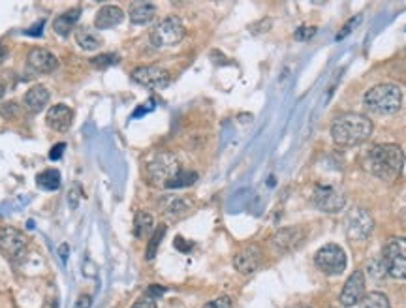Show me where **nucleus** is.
Wrapping results in <instances>:
<instances>
[{"instance_id":"nucleus-1","label":"nucleus","mask_w":406,"mask_h":308,"mask_svg":"<svg viewBox=\"0 0 406 308\" xmlns=\"http://www.w3.org/2000/svg\"><path fill=\"white\" fill-rule=\"evenodd\" d=\"M403 165H405V152L399 145H374L365 156V167L374 177L384 181H394L399 177Z\"/></svg>"},{"instance_id":"nucleus-2","label":"nucleus","mask_w":406,"mask_h":308,"mask_svg":"<svg viewBox=\"0 0 406 308\" xmlns=\"http://www.w3.org/2000/svg\"><path fill=\"white\" fill-rule=\"evenodd\" d=\"M373 134V123L358 113H344L331 125V138L341 147H354L367 141Z\"/></svg>"},{"instance_id":"nucleus-3","label":"nucleus","mask_w":406,"mask_h":308,"mask_svg":"<svg viewBox=\"0 0 406 308\" xmlns=\"http://www.w3.org/2000/svg\"><path fill=\"white\" fill-rule=\"evenodd\" d=\"M400 102H403L400 89L397 85H389V83L373 87L365 94V105L371 111L378 113V115L397 113L400 107Z\"/></svg>"},{"instance_id":"nucleus-4","label":"nucleus","mask_w":406,"mask_h":308,"mask_svg":"<svg viewBox=\"0 0 406 308\" xmlns=\"http://www.w3.org/2000/svg\"><path fill=\"white\" fill-rule=\"evenodd\" d=\"M382 263L391 278L406 280V237H391L384 246Z\"/></svg>"},{"instance_id":"nucleus-5","label":"nucleus","mask_w":406,"mask_h":308,"mask_svg":"<svg viewBox=\"0 0 406 308\" xmlns=\"http://www.w3.org/2000/svg\"><path fill=\"white\" fill-rule=\"evenodd\" d=\"M145 171H147V177L152 184H164L166 186L168 181L179 171V162L175 154H171L168 151H160L147 162Z\"/></svg>"},{"instance_id":"nucleus-6","label":"nucleus","mask_w":406,"mask_h":308,"mask_svg":"<svg viewBox=\"0 0 406 308\" xmlns=\"http://www.w3.org/2000/svg\"><path fill=\"white\" fill-rule=\"evenodd\" d=\"M316 267L324 273V275L337 276L344 273L346 269V254L339 244H324L315 256Z\"/></svg>"},{"instance_id":"nucleus-7","label":"nucleus","mask_w":406,"mask_h":308,"mask_svg":"<svg viewBox=\"0 0 406 308\" xmlns=\"http://www.w3.org/2000/svg\"><path fill=\"white\" fill-rule=\"evenodd\" d=\"M184 38V25L179 17H168L158 23L151 33V44L155 47H173Z\"/></svg>"},{"instance_id":"nucleus-8","label":"nucleus","mask_w":406,"mask_h":308,"mask_svg":"<svg viewBox=\"0 0 406 308\" xmlns=\"http://www.w3.org/2000/svg\"><path fill=\"white\" fill-rule=\"evenodd\" d=\"M344 228L352 241H365L374 228L373 217L363 207H352L344 218Z\"/></svg>"},{"instance_id":"nucleus-9","label":"nucleus","mask_w":406,"mask_h":308,"mask_svg":"<svg viewBox=\"0 0 406 308\" xmlns=\"http://www.w3.org/2000/svg\"><path fill=\"white\" fill-rule=\"evenodd\" d=\"M26 246H28V241L23 231H19L17 228H12V226H6V228H0V252L12 260V262H17L21 257L25 256Z\"/></svg>"},{"instance_id":"nucleus-10","label":"nucleus","mask_w":406,"mask_h":308,"mask_svg":"<svg viewBox=\"0 0 406 308\" xmlns=\"http://www.w3.org/2000/svg\"><path fill=\"white\" fill-rule=\"evenodd\" d=\"M312 203L321 212H341L346 205V199L333 186H316L312 194Z\"/></svg>"},{"instance_id":"nucleus-11","label":"nucleus","mask_w":406,"mask_h":308,"mask_svg":"<svg viewBox=\"0 0 406 308\" xmlns=\"http://www.w3.org/2000/svg\"><path fill=\"white\" fill-rule=\"evenodd\" d=\"M132 79L147 89H166L170 85V73L158 66H139L132 72Z\"/></svg>"},{"instance_id":"nucleus-12","label":"nucleus","mask_w":406,"mask_h":308,"mask_svg":"<svg viewBox=\"0 0 406 308\" xmlns=\"http://www.w3.org/2000/svg\"><path fill=\"white\" fill-rule=\"evenodd\" d=\"M263 254L262 250L258 248L256 244H249L242 250H239L233 257V267H236L241 275H252L256 271L262 267Z\"/></svg>"},{"instance_id":"nucleus-13","label":"nucleus","mask_w":406,"mask_h":308,"mask_svg":"<svg viewBox=\"0 0 406 308\" xmlns=\"http://www.w3.org/2000/svg\"><path fill=\"white\" fill-rule=\"evenodd\" d=\"M305 239V231L297 226H292V228H282L271 237V246L281 252V254H286V252H292L295 250L299 244L303 243Z\"/></svg>"},{"instance_id":"nucleus-14","label":"nucleus","mask_w":406,"mask_h":308,"mask_svg":"<svg viewBox=\"0 0 406 308\" xmlns=\"http://www.w3.org/2000/svg\"><path fill=\"white\" fill-rule=\"evenodd\" d=\"M363 297H365V276L361 271H354L341 291V305L348 308L355 307Z\"/></svg>"},{"instance_id":"nucleus-15","label":"nucleus","mask_w":406,"mask_h":308,"mask_svg":"<svg viewBox=\"0 0 406 308\" xmlns=\"http://www.w3.org/2000/svg\"><path fill=\"white\" fill-rule=\"evenodd\" d=\"M47 126L55 132H66L70 130V126L73 123V111L64 104L53 105L51 109L46 115Z\"/></svg>"},{"instance_id":"nucleus-16","label":"nucleus","mask_w":406,"mask_h":308,"mask_svg":"<svg viewBox=\"0 0 406 308\" xmlns=\"http://www.w3.org/2000/svg\"><path fill=\"white\" fill-rule=\"evenodd\" d=\"M26 62H28V66L33 68L34 72L38 73H49L53 70H57V66H59L57 57L47 51V49H42V47H36V49L28 53Z\"/></svg>"},{"instance_id":"nucleus-17","label":"nucleus","mask_w":406,"mask_h":308,"mask_svg":"<svg viewBox=\"0 0 406 308\" xmlns=\"http://www.w3.org/2000/svg\"><path fill=\"white\" fill-rule=\"evenodd\" d=\"M47 104H49V91L44 85H34L23 96V105L30 113H39Z\"/></svg>"},{"instance_id":"nucleus-18","label":"nucleus","mask_w":406,"mask_h":308,"mask_svg":"<svg viewBox=\"0 0 406 308\" xmlns=\"http://www.w3.org/2000/svg\"><path fill=\"white\" fill-rule=\"evenodd\" d=\"M125 17V13L118 6H112V4H107V6H102L96 13V17H94V26L100 28V30H104V28H113V26H117L121 21Z\"/></svg>"},{"instance_id":"nucleus-19","label":"nucleus","mask_w":406,"mask_h":308,"mask_svg":"<svg viewBox=\"0 0 406 308\" xmlns=\"http://www.w3.org/2000/svg\"><path fill=\"white\" fill-rule=\"evenodd\" d=\"M79 17H81V10H79V8L60 13L59 17L53 21V30H55V34H59V36L66 38V36H70V33H72V28L76 26Z\"/></svg>"},{"instance_id":"nucleus-20","label":"nucleus","mask_w":406,"mask_h":308,"mask_svg":"<svg viewBox=\"0 0 406 308\" xmlns=\"http://www.w3.org/2000/svg\"><path fill=\"white\" fill-rule=\"evenodd\" d=\"M76 42L85 51H96L102 46L100 34L94 28H91V26H79L78 30H76Z\"/></svg>"},{"instance_id":"nucleus-21","label":"nucleus","mask_w":406,"mask_h":308,"mask_svg":"<svg viewBox=\"0 0 406 308\" xmlns=\"http://www.w3.org/2000/svg\"><path fill=\"white\" fill-rule=\"evenodd\" d=\"M155 13H157V8L151 2H136L130 8V21L134 25H145L152 21Z\"/></svg>"},{"instance_id":"nucleus-22","label":"nucleus","mask_w":406,"mask_h":308,"mask_svg":"<svg viewBox=\"0 0 406 308\" xmlns=\"http://www.w3.org/2000/svg\"><path fill=\"white\" fill-rule=\"evenodd\" d=\"M155 231V218L145 210H139L136 218H134V235L136 239H145Z\"/></svg>"},{"instance_id":"nucleus-23","label":"nucleus","mask_w":406,"mask_h":308,"mask_svg":"<svg viewBox=\"0 0 406 308\" xmlns=\"http://www.w3.org/2000/svg\"><path fill=\"white\" fill-rule=\"evenodd\" d=\"M36 184L42 190H57L60 186V173L57 170H46L36 177Z\"/></svg>"},{"instance_id":"nucleus-24","label":"nucleus","mask_w":406,"mask_h":308,"mask_svg":"<svg viewBox=\"0 0 406 308\" xmlns=\"http://www.w3.org/2000/svg\"><path fill=\"white\" fill-rule=\"evenodd\" d=\"M196 181L197 173H194V171H177V173L168 181L166 188H186V186H192Z\"/></svg>"},{"instance_id":"nucleus-25","label":"nucleus","mask_w":406,"mask_h":308,"mask_svg":"<svg viewBox=\"0 0 406 308\" xmlns=\"http://www.w3.org/2000/svg\"><path fill=\"white\" fill-rule=\"evenodd\" d=\"M360 308H389V299L380 291H371L361 299Z\"/></svg>"},{"instance_id":"nucleus-26","label":"nucleus","mask_w":406,"mask_h":308,"mask_svg":"<svg viewBox=\"0 0 406 308\" xmlns=\"http://www.w3.org/2000/svg\"><path fill=\"white\" fill-rule=\"evenodd\" d=\"M188 209H191V205H188L186 199H183V197H170L168 205L164 207V212L170 215V217H181L184 212H188Z\"/></svg>"},{"instance_id":"nucleus-27","label":"nucleus","mask_w":406,"mask_h":308,"mask_svg":"<svg viewBox=\"0 0 406 308\" xmlns=\"http://www.w3.org/2000/svg\"><path fill=\"white\" fill-rule=\"evenodd\" d=\"M166 231H168V228H166V226H158L157 230L152 231L151 241H149V244H147V254H145V257H147V260H152V257L157 256L158 246H160V243H162Z\"/></svg>"},{"instance_id":"nucleus-28","label":"nucleus","mask_w":406,"mask_h":308,"mask_svg":"<svg viewBox=\"0 0 406 308\" xmlns=\"http://www.w3.org/2000/svg\"><path fill=\"white\" fill-rule=\"evenodd\" d=\"M118 55H115V53H104V55H98V57H94V59L91 60V64L94 66V68H109V66L117 64L118 62Z\"/></svg>"},{"instance_id":"nucleus-29","label":"nucleus","mask_w":406,"mask_h":308,"mask_svg":"<svg viewBox=\"0 0 406 308\" xmlns=\"http://www.w3.org/2000/svg\"><path fill=\"white\" fill-rule=\"evenodd\" d=\"M231 307H233V302H231V297L228 296L216 297V299H213V301L203 305V308H231Z\"/></svg>"},{"instance_id":"nucleus-30","label":"nucleus","mask_w":406,"mask_h":308,"mask_svg":"<svg viewBox=\"0 0 406 308\" xmlns=\"http://www.w3.org/2000/svg\"><path fill=\"white\" fill-rule=\"evenodd\" d=\"M369 275L373 276V278H384L387 275L386 267H384V263L382 262H371L369 263Z\"/></svg>"},{"instance_id":"nucleus-31","label":"nucleus","mask_w":406,"mask_h":308,"mask_svg":"<svg viewBox=\"0 0 406 308\" xmlns=\"http://www.w3.org/2000/svg\"><path fill=\"white\" fill-rule=\"evenodd\" d=\"M361 19H363V17H361V15H355V17H352V19L348 21L346 25L342 26L341 34H339V36H337V39H342V38H344V36H346V34L352 33V30H354V26L360 25Z\"/></svg>"},{"instance_id":"nucleus-32","label":"nucleus","mask_w":406,"mask_h":308,"mask_svg":"<svg viewBox=\"0 0 406 308\" xmlns=\"http://www.w3.org/2000/svg\"><path fill=\"white\" fill-rule=\"evenodd\" d=\"M130 308H158V307H157V301H155L152 297L145 296V297H139L138 301L134 302Z\"/></svg>"},{"instance_id":"nucleus-33","label":"nucleus","mask_w":406,"mask_h":308,"mask_svg":"<svg viewBox=\"0 0 406 308\" xmlns=\"http://www.w3.org/2000/svg\"><path fill=\"white\" fill-rule=\"evenodd\" d=\"M316 34L315 26H301L295 30V38L297 39H310Z\"/></svg>"},{"instance_id":"nucleus-34","label":"nucleus","mask_w":406,"mask_h":308,"mask_svg":"<svg viewBox=\"0 0 406 308\" xmlns=\"http://www.w3.org/2000/svg\"><path fill=\"white\" fill-rule=\"evenodd\" d=\"M0 113H2V115H4L6 118H12V115H15V113H17V105L13 104V102H10V104L2 105V107H0Z\"/></svg>"},{"instance_id":"nucleus-35","label":"nucleus","mask_w":406,"mask_h":308,"mask_svg":"<svg viewBox=\"0 0 406 308\" xmlns=\"http://www.w3.org/2000/svg\"><path fill=\"white\" fill-rule=\"evenodd\" d=\"M66 149V143H59V145H55L51 149V152H49V158L51 160H59L60 156H62V152H64Z\"/></svg>"},{"instance_id":"nucleus-36","label":"nucleus","mask_w":406,"mask_h":308,"mask_svg":"<svg viewBox=\"0 0 406 308\" xmlns=\"http://www.w3.org/2000/svg\"><path fill=\"white\" fill-rule=\"evenodd\" d=\"M42 33H44V21H39V23H36V25L33 26V28L25 30L26 36H39Z\"/></svg>"},{"instance_id":"nucleus-37","label":"nucleus","mask_w":406,"mask_h":308,"mask_svg":"<svg viewBox=\"0 0 406 308\" xmlns=\"http://www.w3.org/2000/svg\"><path fill=\"white\" fill-rule=\"evenodd\" d=\"M92 305V299L89 296H81L78 299V302H76V308H91Z\"/></svg>"},{"instance_id":"nucleus-38","label":"nucleus","mask_w":406,"mask_h":308,"mask_svg":"<svg viewBox=\"0 0 406 308\" xmlns=\"http://www.w3.org/2000/svg\"><path fill=\"white\" fill-rule=\"evenodd\" d=\"M175 248L183 250V252H188V250L192 248V244L186 243L183 237H177V239H175Z\"/></svg>"},{"instance_id":"nucleus-39","label":"nucleus","mask_w":406,"mask_h":308,"mask_svg":"<svg viewBox=\"0 0 406 308\" xmlns=\"http://www.w3.org/2000/svg\"><path fill=\"white\" fill-rule=\"evenodd\" d=\"M164 293V288H158V286H151L149 288V297H152V299H157L158 296H162Z\"/></svg>"},{"instance_id":"nucleus-40","label":"nucleus","mask_w":406,"mask_h":308,"mask_svg":"<svg viewBox=\"0 0 406 308\" xmlns=\"http://www.w3.org/2000/svg\"><path fill=\"white\" fill-rule=\"evenodd\" d=\"M8 55H10V51H8V47L0 44V64H2V62H4V60L8 59Z\"/></svg>"},{"instance_id":"nucleus-41","label":"nucleus","mask_w":406,"mask_h":308,"mask_svg":"<svg viewBox=\"0 0 406 308\" xmlns=\"http://www.w3.org/2000/svg\"><path fill=\"white\" fill-rule=\"evenodd\" d=\"M59 254L62 257V262H66V256H68V244H62L59 248Z\"/></svg>"},{"instance_id":"nucleus-42","label":"nucleus","mask_w":406,"mask_h":308,"mask_svg":"<svg viewBox=\"0 0 406 308\" xmlns=\"http://www.w3.org/2000/svg\"><path fill=\"white\" fill-rule=\"evenodd\" d=\"M44 308H59V307H57V301H55V299H49V301L44 305Z\"/></svg>"},{"instance_id":"nucleus-43","label":"nucleus","mask_w":406,"mask_h":308,"mask_svg":"<svg viewBox=\"0 0 406 308\" xmlns=\"http://www.w3.org/2000/svg\"><path fill=\"white\" fill-rule=\"evenodd\" d=\"M400 224L406 228V207L403 210H400Z\"/></svg>"},{"instance_id":"nucleus-44","label":"nucleus","mask_w":406,"mask_h":308,"mask_svg":"<svg viewBox=\"0 0 406 308\" xmlns=\"http://www.w3.org/2000/svg\"><path fill=\"white\" fill-rule=\"evenodd\" d=\"M4 92H6V87H4V85H2V83H0V98L4 96Z\"/></svg>"},{"instance_id":"nucleus-45","label":"nucleus","mask_w":406,"mask_h":308,"mask_svg":"<svg viewBox=\"0 0 406 308\" xmlns=\"http://www.w3.org/2000/svg\"><path fill=\"white\" fill-rule=\"evenodd\" d=\"M294 308H310V307H307V305H297V307H294Z\"/></svg>"}]
</instances>
